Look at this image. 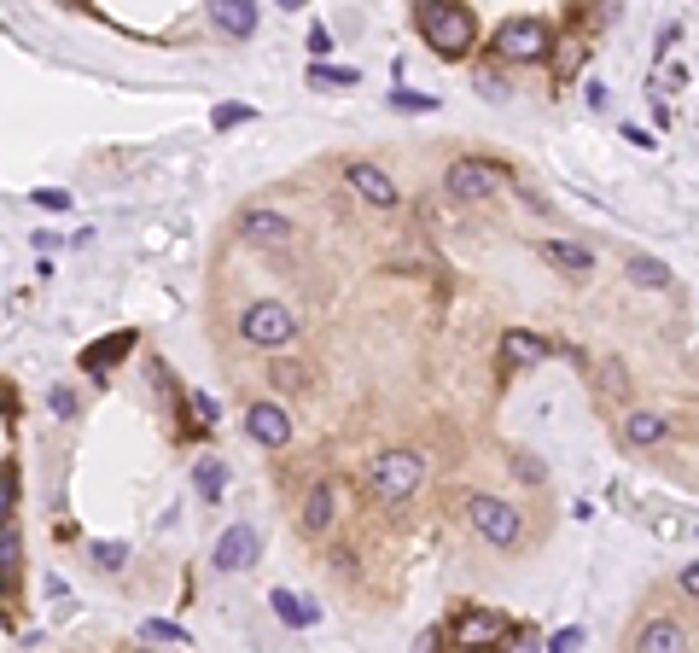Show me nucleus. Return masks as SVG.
Returning <instances> with one entry per match:
<instances>
[{
  "label": "nucleus",
  "instance_id": "nucleus-1",
  "mask_svg": "<svg viewBox=\"0 0 699 653\" xmlns=\"http://www.w3.org/2000/svg\"><path fill=\"white\" fill-rule=\"evenodd\" d=\"M420 35L432 41L443 59H461L472 53V41H478V18H472V6H420Z\"/></svg>",
  "mask_w": 699,
  "mask_h": 653
},
{
  "label": "nucleus",
  "instance_id": "nucleus-2",
  "mask_svg": "<svg viewBox=\"0 0 699 653\" xmlns=\"http://www.w3.org/2000/svg\"><path fill=\"white\" fill-rule=\"evenodd\" d=\"M426 479V461L414 455V449H385V455H373V467H367V484H373V496L379 502H408L414 490Z\"/></svg>",
  "mask_w": 699,
  "mask_h": 653
},
{
  "label": "nucleus",
  "instance_id": "nucleus-3",
  "mask_svg": "<svg viewBox=\"0 0 699 653\" xmlns=\"http://www.w3.org/2000/svg\"><path fill=\"white\" fill-rule=\"evenodd\" d=\"M239 339L257 344V350H286V344L298 339V315L286 310L280 298H257L251 310L239 315Z\"/></svg>",
  "mask_w": 699,
  "mask_h": 653
},
{
  "label": "nucleus",
  "instance_id": "nucleus-4",
  "mask_svg": "<svg viewBox=\"0 0 699 653\" xmlns=\"http://www.w3.org/2000/svg\"><path fill=\"white\" fill-rule=\"evenodd\" d=\"M466 519H472V531L484 537V543H496V549H513L519 543V531H525V519L513 502H501V496H466Z\"/></svg>",
  "mask_w": 699,
  "mask_h": 653
},
{
  "label": "nucleus",
  "instance_id": "nucleus-5",
  "mask_svg": "<svg viewBox=\"0 0 699 653\" xmlns=\"http://www.w3.org/2000/svg\"><path fill=\"white\" fill-rule=\"evenodd\" d=\"M490 53L507 59V65H536L548 53V30L536 18H501L496 35H490Z\"/></svg>",
  "mask_w": 699,
  "mask_h": 653
},
{
  "label": "nucleus",
  "instance_id": "nucleus-6",
  "mask_svg": "<svg viewBox=\"0 0 699 653\" xmlns=\"http://www.w3.org/2000/svg\"><path fill=\"white\" fill-rule=\"evenodd\" d=\"M496 187H501V170L484 164V158H455L449 175H443V193H455V199H490Z\"/></svg>",
  "mask_w": 699,
  "mask_h": 653
},
{
  "label": "nucleus",
  "instance_id": "nucleus-7",
  "mask_svg": "<svg viewBox=\"0 0 699 653\" xmlns=\"http://www.w3.org/2000/svg\"><path fill=\"white\" fill-rule=\"evenodd\" d=\"M263 549V537H257V525H228L222 537H216V549H210V566L216 572H245L251 560Z\"/></svg>",
  "mask_w": 699,
  "mask_h": 653
},
{
  "label": "nucleus",
  "instance_id": "nucleus-8",
  "mask_svg": "<svg viewBox=\"0 0 699 653\" xmlns=\"http://www.w3.org/2000/svg\"><path fill=\"white\" fill-rule=\"evenodd\" d=\"M344 181H350V193H362L373 210H397V181L379 170V164H367V158H356V164H344Z\"/></svg>",
  "mask_w": 699,
  "mask_h": 653
},
{
  "label": "nucleus",
  "instance_id": "nucleus-9",
  "mask_svg": "<svg viewBox=\"0 0 699 653\" xmlns=\"http://www.w3.org/2000/svg\"><path fill=\"white\" fill-rule=\"evenodd\" d=\"M245 432H251V444H263V449H286L292 444V414L280 403H251L245 409Z\"/></svg>",
  "mask_w": 699,
  "mask_h": 653
},
{
  "label": "nucleus",
  "instance_id": "nucleus-10",
  "mask_svg": "<svg viewBox=\"0 0 699 653\" xmlns=\"http://www.w3.org/2000/svg\"><path fill=\"white\" fill-rule=\"evenodd\" d=\"M239 234L251 245H268V251H280V245L292 240V222L280 216V210H245L239 216Z\"/></svg>",
  "mask_w": 699,
  "mask_h": 653
},
{
  "label": "nucleus",
  "instance_id": "nucleus-11",
  "mask_svg": "<svg viewBox=\"0 0 699 653\" xmlns=\"http://www.w3.org/2000/svg\"><path fill=\"white\" fill-rule=\"evenodd\" d=\"M501 636H507V619H501V613H466V619L455 624V648H466V653L496 648Z\"/></svg>",
  "mask_w": 699,
  "mask_h": 653
},
{
  "label": "nucleus",
  "instance_id": "nucleus-12",
  "mask_svg": "<svg viewBox=\"0 0 699 653\" xmlns=\"http://www.w3.org/2000/svg\"><path fill=\"white\" fill-rule=\"evenodd\" d=\"M536 251H542L560 275H571V280H583L589 269H595V251H589L583 240H536Z\"/></svg>",
  "mask_w": 699,
  "mask_h": 653
},
{
  "label": "nucleus",
  "instance_id": "nucleus-13",
  "mask_svg": "<svg viewBox=\"0 0 699 653\" xmlns=\"http://www.w3.org/2000/svg\"><path fill=\"white\" fill-rule=\"evenodd\" d=\"M670 438V420L659 409H630L624 414V444L630 449H653V444H665Z\"/></svg>",
  "mask_w": 699,
  "mask_h": 653
},
{
  "label": "nucleus",
  "instance_id": "nucleus-14",
  "mask_svg": "<svg viewBox=\"0 0 699 653\" xmlns=\"http://www.w3.org/2000/svg\"><path fill=\"white\" fill-rule=\"evenodd\" d=\"M635 653H688V630L676 619H647L635 636Z\"/></svg>",
  "mask_w": 699,
  "mask_h": 653
},
{
  "label": "nucleus",
  "instance_id": "nucleus-15",
  "mask_svg": "<svg viewBox=\"0 0 699 653\" xmlns=\"http://www.w3.org/2000/svg\"><path fill=\"white\" fill-rule=\"evenodd\" d=\"M210 24L222 35H251L257 30V0H210Z\"/></svg>",
  "mask_w": 699,
  "mask_h": 653
},
{
  "label": "nucleus",
  "instance_id": "nucleus-16",
  "mask_svg": "<svg viewBox=\"0 0 699 653\" xmlns=\"http://www.w3.org/2000/svg\"><path fill=\"white\" fill-rule=\"evenodd\" d=\"M333 484L327 479H315L309 484V490H303V531H315V537H321V531H327V525H333Z\"/></svg>",
  "mask_w": 699,
  "mask_h": 653
},
{
  "label": "nucleus",
  "instance_id": "nucleus-17",
  "mask_svg": "<svg viewBox=\"0 0 699 653\" xmlns=\"http://www.w3.org/2000/svg\"><path fill=\"white\" fill-rule=\"evenodd\" d=\"M268 607L280 613V624H292V630H309V624L321 619V607H315L309 595H292V589H274V595H268Z\"/></svg>",
  "mask_w": 699,
  "mask_h": 653
},
{
  "label": "nucleus",
  "instance_id": "nucleus-18",
  "mask_svg": "<svg viewBox=\"0 0 699 653\" xmlns=\"http://www.w3.org/2000/svg\"><path fill=\"white\" fill-rule=\"evenodd\" d=\"M624 275H630V286H641V292H665L670 286V269L659 257H647V251H630V257H624Z\"/></svg>",
  "mask_w": 699,
  "mask_h": 653
},
{
  "label": "nucleus",
  "instance_id": "nucleus-19",
  "mask_svg": "<svg viewBox=\"0 0 699 653\" xmlns=\"http://www.w3.org/2000/svg\"><path fill=\"white\" fill-rule=\"evenodd\" d=\"M542 356H548V344L536 339V333H507L501 339V368H531Z\"/></svg>",
  "mask_w": 699,
  "mask_h": 653
},
{
  "label": "nucleus",
  "instance_id": "nucleus-20",
  "mask_svg": "<svg viewBox=\"0 0 699 653\" xmlns=\"http://www.w3.org/2000/svg\"><path fill=\"white\" fill-rule=\"evenodd\" d=\"M193 484H199L204 502H222V490H228V467H222L216 455H204L199 467H193Z\"/></svg>",
  "mask_w": 699,
  "mask_h": 653
},
{
  "label": "nucleus",
  "instance_id": "nucleus-21",
  "mask_svg": "<svg viewBox=\"0 0 699 653\" xmlns=\"http://www.w3.org/2000/svg\"><path fill=\"white\" fill-rule=\"evenodd\" d=\"M391 105H397V111H437V100L432 94H420V88H391Z\"/></svg>",
  "mask_w": 699,
  "mask_h": 653
},
{
  "label": "nucleus",
  "instance_id": "nucleus-22",
  "mask_svg": "<svg viewBox=\"0 0 699 653\" xmlns=\"http://www.w3.org/2000/svg\"><path fill=\"white\" fill-rule=\"evenodd\" d=\"M251 117H257V105H216V111H210L216 129H239V123H251Z\"/></svg>",
  "mask_w": 699,
  "mask_h": 653
},
{
  "label": "nucleus",
  "instance_id": "nucleus-23",
  "mask_svg": "<svg viewBox=\"0 0 699 653\" xmlns=\"http://www.w3.org/2000/svg\"><path fill=\"white\" fill-rule=\"evenodd\" d=\"M309 76H315V82H333V88H356V65H350V70H338V65H315Z\"/></svg>",
  "mask_w": 699,
  "mask_h": 653
},
{
  "label": "nucleus",
  "instance_id": "nucleus-24",
  "mask_svg": "<svg viewBox=\"0 0 699 653\" xmlns=\"http://www.w3.org/2000/svg\"><path fill=\"white\" fill-rule=\"evenodd\" d=\"M30 199H35L41 210H70V193H65V187H35Z\"/></svg>",
  "mask_w": 699,
  "mask_h": 653
},
{
  "label": "nucleus",
  "instance_id": "nucleus-25",
  "mask_svg": "<svg viewBox=\"0 0 699 653\" xmlns=\"http://www.w3.org/2000/svg\"><path fill=\"white\" fill-rule=\"evenodd\" d=\"M94 560H100L105 572H117V566L129 560V549H123V543H94Z\"/></svg>",
  "mask_w": 699,
  "mask_h": 653
},
{
  "label": "nucleus",
  "instance_id": "nucleus-26",
  "mask_svg": "<svg viewBox=\"0 0 699 653\" xmlns=\"http://www.w3.org/2000/svg\"><path fill=\"white\" fill-rule=\"evenodd\" d=\"M187 403H193V420H199V426H216V397H204V391H193Z\"/></svg>",
  "mask_w": 699,
  "mask_h": 653
},
{
  "label": "nucleus",
  "instance_id": "nucleus-27",
  "mask_svg": "<svg viewBox=\"0 0 699 653\" xmlns=\"http://www.w3.org/2000/svg\"><path fill=\"white\" fill-rule=\"evenodd\" d=\"M577 648H583V630H577V624H571V630H560V636L548 642V653H577Z\"/></svg>",
  "mask_w": 699,
  "mask_h": 653
},
{
  "label": "nucleus",
  "instance_id": "nucleus-28",
  "mask_svg": "<svg viewBox=\"0 0 699 653\" xmlns=\"http://www.w3.org/2000/svg\"><path fill=\"white\" fill-rule=\"evenodd\" d=\"M146 636H152V642H187V636H181L175 624H164V619H152V624H146Z\"/></svg>",
  "mask_w": 699,
  "mask_h": 653
},
{
  "label": "nucleus",
  "instance_id": "nucleus-29",
  "mask_svg": "<svg viewBox=\"0 0 699 653\" xmlns=\"http://www.w3.org/2000/svg\"><path fill=\"white\" fill-rule=\"evenodd\" d=\"M274 379H280L286 391H303V368H292V362H280V368H274Z\"/></svg>",
  "mask_w": 699,
  "mask_h": 653
},
{
  "label": "nucleus",
  "instance_id": "nucleus-30",
  "mask_svg": "<svg viewBox=\"0 0 699 653\" xmlns=\"http://www.w3.org/2000/svg\"><path fill=\"white\" fill-rule=\"evenodd\" d=\"M513 461H519V479H525V484L542 479V461H525V455H513Z\"/></svg>",
  "mask_w": 699,
  "mask_h": 653
},
{
  "label": "nucleus",
  "instance_id": "nucleus-31",
  "mask_svg": "<svg viewBox=\"0 0 699 653\" xmlns=\"http://www.w3.org/2000/svg\"><path fill=\"white\" fill-rule=\"evenodd\" d=\"M478 88H484V94H507V82H501V76H490V70H478Z\"/></svg>",
  "mask_w": 699,
  "mask_h": 653
},
{
  "label": "nucleus",
  "instance_id": "nucleus-32",
  "mask_svg": "<svg viewBox=\"0 0 699 653\" xmlns=\"http://www.w3.org/2000/svg\"><path fill=\"white\" fill-rule=\"evenodd\" d=\"M682 589L699 601V560H694V566H682Z\"/></svg>",
  "mask_w": 699,
  "mask_h": 653
},
{
  "label": "nucleus",
  "instance_id": "nucleus-33",
  "mask_svg": "<svg viewBox=\"0 0 699 653\" xmlns=\"http://www.w3.org/2000/svg\"><path fill=\"white\" fill-rule=\"evenodd\" d=\"M513 653H536V648H513Z\"/></svg>",
  "mask_w": 699,
  "mask_h": 653
}]
</instances>
